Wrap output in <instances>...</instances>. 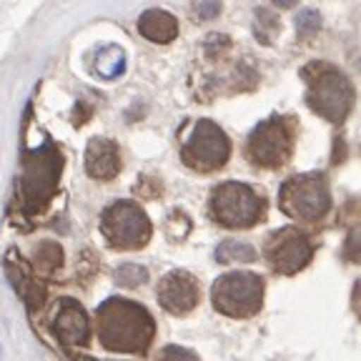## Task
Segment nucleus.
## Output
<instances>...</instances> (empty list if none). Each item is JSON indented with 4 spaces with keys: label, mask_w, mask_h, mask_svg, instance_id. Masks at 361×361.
Here are the masks:
<instances>
[{
    "label": "nucleus",
    "mask_w": 361,
    "mask_h": 361,
    "mask_svg": "<svg viewBox=\"0 0 361 361\" xmlns=\"http://www.w3.org/2000/svg\"><path fill=\"white\" fill-rule=\"evenodd\" d=\"M116 281H118L121 286L135 288V286H141V283L148 281V271L138 264H123L118 271H116Z\"/></svg>",
    "instance_id": "f3484780"
},
{
    "label": "nucleus",
    "mask_w": 361,
    "mask_h": 361,
    "mask_svg": "<svg viewBox=\"0 0 361 361\" xmlns=\"http://www.w3.org/2000/svg\"><path fill=\"white\" fill-rule=\"evenodd\" d=\"M219 11H221V3H198L196 6V13L201 18H214Z\"/></svg>",
    "instance_id": "aec40b11"
},
{
    "label": "nucleus",
    "mask_w": 361,
    "mask_h": 361,
    "mask_svg": "<svg viewBox=\"0 0 361 361\" xmlns=\"http://www.w3.org/2000/svg\"><path fill=\"white\" fill-rule=\"evenodd\" d=\"M85 171L90 178L111 180L121 171V153L118 146L108 138H93L85 148Z\"/></svg>",
    "instance_id": "f8f14e48"
},
{
    "label": "nucleus",
    "mask_w": 361,
    "mask_h": 361,
    "mask_svg": "<svg viewBox=\"0 0 361 361\" xmlns=\"http://www.w3.org/2000/svg\"><path fill=\"white\" fill-rule=\"evenodd\" d=\"M161 361H198L196 354L188 349H180V346H166L161 351Z\"/></svg>",
    "instance_id": "6ab92c4d"
},
{
    "label": "nucleus",
    "mask_w": 361,
    "mask_h": 361,
    "mask_svg": "<svg viewBox=\"0 0 361 361\" xmlns=\"http://www.w3.org/2000/svg\"><path fill=\"white\" fill-rule=\"evenodd\" d=\"M53 331L56 336L61 338L63 344L68 346H83L88 341V334H90V326H88V316L85 311L80 309L75 301H63L61 309L56 314V324H53Z\"/></svg>",
    "instance_id": "ddd939ff"
},
{
    "label": "nucleus",
    "mask_w": 361,
    "mask_h": 361,
    "mask_svg": "<svg viewBox=\"0 0 361 361\" xmlns=\"http://www.w3.org/2000/svg\"><path fill=\"white\" fill-rule=\"evenodd\" d=\"M293 151V130L286 123V118H274L259 123L248 135V158L256 166L264 169H276L291 158Z\"/></svg>",
    "instance_id": "6e6552de"
},
{
    "label": "nucleus",
    "mask_w": 361,
    "mask_h": 361,
    "mask_svg": "<svg viewBox=\"0 0 361 361\" xmlns=\"http://www.w3.org/2000/svg\"><path fill=\"white\" fill-rule=\"evenodd\" d=\"M51 148L38 153H28L25 158V173L20 178V191L23 198L28 201V206L35 209H45L48 198L56 191V180H58V171H61V158L56 156V151L48 156Z\"/></svg>",
    "instance_id": "9d476101"
},
{
    "label": "nucleus",
    "mask_w": 361,
    "mask_h": 361,
    "mask_svg": "<svg viewBox=\"0 0 361 361\" xmlns=\"http://www.w3.org/2000/svg\"><path fill=\"white\" fill-rule=\"evenodd\" d=\"M256 248L246 241H236V238H228V241H221V246L216 248V259L219 264H254L256 261Z\"/></svg>",
    "instance_id": "2eb2a0df"
},
{
    "label": "nucleus",
    "mask_w": 361,
    "mask_h": 361,
    "mask_svg": "<svg viewBox=\"0 0 361 361\" xmlns=\"http://www.w3.org/2000/svg\"><path fill=\"white\" fill-rule=\"evenodd\" d=\"M138 30L143 38L153 40V43H171L178 35V20L169 11L151 8L138 18Z\"/></svg>",
    "instance_id": "4468645a"
},
{
    "label": "nucleus",
    "mask_w": 361,
    "mask_h": 361,
    "mask_svg": "<svg viewBox=\"0 0 361 361\" xmlns=\"http://www.w3.org/2000/svg\"><path fill=\"white\" fill-rule=\"evenodd\" d=\"M180 156L191 169L209 173L228 161L231 156V141L228 135L214 123V121H198L188 138L180 146Z\"/></svg>",
    "instance_id": "0eeeda50"
},
{
    "label": "nucleus",
    "mask_w": 361,
    "mask_h": 361,
    "mask_svg": "<svg viewBox=\"0 0 361 361\" xmlns=\"http://www.w3.org/2000/svg\"><path fill=\"white\" fill-rule=\"evenodd\" d=\"M319 28H322V16H319V11L306 8V11L299 13V30L301 33H316Z\"/></svg>",
    "instance_id": "a211bd4d"
},
{
    "label": "nucleus",
    "mask_w": 361,
    "mask_h": 361,
    "mask_svg": "<svg viewBox=\"0 0 361 361\" xmlns=\"http://www.w3.org/2000/svg\"><path fill=\"white\" fill-rule=\"evenodd\" d=\"M33 264H35V269L43 274V276H51L53 271L63 264L61 246H56V243H51V241L40 243V246L35 248V254H33Z\"/></svg>",
    "instance_id": "dca6fc26"
},
{
    "label": "nucleus",
    "mask_w": 361,
    "mask_h": 361,
    "mask_svg": "<svg viewBox=\"0 0 361 361\" xmlns=\"http://www.w3.org/2000/svg\"><path fill=\"white\" fill-rule=\"evenodd\" d=\"M201 291H198V281L188 274V271H171L161 279L158 283V301L169 314L183 316L188 311L196 309Z\"/></svg>",
    "instance_id": "9b49d317"
},
{
    "label": "nucleus",
    "mask_w": 361,
    "mask_h": 361,
    "mask_svg": "<svg viewBox=\"0 0 361 361\" xmlns=\"http://www.w3.org/2000/svg\"><path fill=\"white\" fill-rule=\"evenodd\" d=\"M304 78L309 80L306 103L311 111L331 123H341L354 106V85L349 78L326 63H311L304 71Z\"/></svg>",
    "instance_id": "f03ea898"
},
{
    "label": "nucleus",
    "mask_w": 361,
    "mask_h": 361,
    "mask_svg": "<svg viewBox=\"0 0 361 361\" xmlns=\"http://www.w3.org/2000/svg\"><path fill=\"white\" fill-rule=\"evenodd\" d=\"M266 256H269L271 266H274L276 274L293 276V274H299L301 269L309 266L311 256H314V243L299 228L286 226V228H281V231H276L269 238Z\"/></svg>",
    "instance_id": "1a4fd4ad"
},
{
    "label": "nucleus",
    "mask_w": 361,
    "mask_h": 361,
    "mask_svg": "<svg viewBox=\"0 0 361 361\" xmlns=\"http://www.w3.org/2000/svg\"><path fill=\"white\" fill-rule=\"evenodd\" d=\"M279 206L293 221L314 224L322 221L331 209V193L322 173L293 176L279 191Z\"/></svg>",
    "instance_id": "7ed1b4c3"
},
{
    "label": "nucleus",
    "mask_w": 361,
    "mask_h": 361,
    "mask_svg": "<svg viewBox=\"0 0 361 361\" xmlns=\"http://www.w3.org/2000/svg\"><path fill=\"white\" fill-rule=\"evenodd\" d=\"M101 231L113 248H141L151 238V221L138 203L116 201L103 211Z\"/></svg>",
    "instance_id": "423d86ee"
},
{
    "label": "nucleus",
    "mask_w": 361,
    "mask_h": 361,
    "mask_svg": "<svg viewBox=\"0 0 361 361\" xmlns=\"http://www.w3.org/2000/svg\"><path fill=\"white\" fill-rule=\"evenodd\" d=\"M156 324L141 304L128 299H108L98 309V338L111 351H146Z\"/></svg>",
    "instance_id": "f257e3e1"
},
{
    "label": "nucleus",
    "mask_w": 361,
    "mask_h": 361,
    "mask_svg": "<svg viewBox=\"0 0 361 361\" xmlns=\"http://www.w3.org/2000/svg\"><path fill=\"white\" fill-rule=\"evenodd\" d=\"M211 216L228 228H248L264 216V198L246 183L228 180L211 193Z\"/></svg>",
    "instance_id": "39448f33"
},
{
    "label": "nucleus",
    "mask_w": 361,
    "mask_h": 361,
    "mask_svg": "<svg viewBox=\"0 0 361 361\" xmlns=\"http://www.w3.org/2000/svg\"><path fill=\"white\" fill-rule=\"evenodd\" d=\"M211 296L221 314L246 319V316H254L264 304V279L251 271H231L216 279Z\"/></svg>",
    "instance_id": "20e7f679"
}]
</instances>
